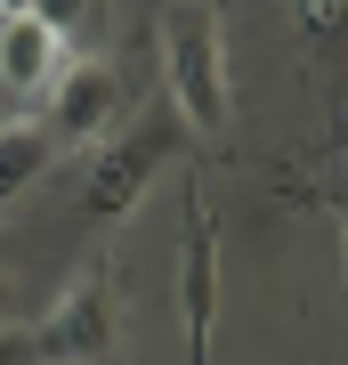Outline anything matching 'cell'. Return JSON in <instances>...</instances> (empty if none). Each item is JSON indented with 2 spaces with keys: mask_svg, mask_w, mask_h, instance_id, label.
Here are the masks:
<instances>
[{
  "mask_svg": "<svg viewBox=\"0 0 348 365\" xmlns=\"http://www.w3.org/2000/svg\"><path fill=\"white\" fill-rule=\"evenodd\" d=\"M162 106L179 114L186 138H219L235 114V73H227V33L211 0H170L162 9Z\"/></svg>",
  "mask_w": 348,
  "mask_h": 365,
  "instance_id": "1",
  "label": "cell"
},
{
  "mask_svg": "<svg viewBox=\"0 0 348 365\" xmlns=\"http://www.w3.org/2000/svg\"><path fill=\"white\" fill-rule=\"evenodd\" d=\"M114 292H122L114 284V260L97 252V260L57 292V309L33 325L41 365H114V349H122V300Z\"/></svg>",
  "mask_w": 348,
  "mask_h": 365,
  "instance_id": "2",
  "label": "cell"
},
{
  "mask_svg": "<svg viewBox=\"0 0 348 365\" xmlns=\"http://www.w3.org/2000/svg\"><path fill=\"white\" fill-rule=\"evenodd\" d=\"M179 146H186L179 114H170V106H146L138 130H130L122 146H105V155L90 163L81 211H90V220H130V211H138V195L154 187V170H170V155H179Z\"/></svg>",
  "mask_w": 348,
  "mask_h": 365,
  "instance_id": "3",
  "label": "cell"
},
{
  "mask_svg": "<svg viewBox=\"0 0 348 365\" xmlns=\"http://www.w3.org/2000/svg\"><path fill=\"white\" fill-rule=\"evenodd\" d=\"M65 57H73L65 33H49L25 9H0V122H41Z\"/></svg>",
  "mask_w": 348,
  "mask_h": 365,
  "instance_id": "4",
  "label": "cell"
},
{
  "mask_svg": "<svg viewBox=\"0 0 348 365\" xmlns=\"http://www.w3.org/2000/svg\"><path fill=\"white\" fill-rule=\"evenodd\" d=\"M122 66H105V57H65V73H57V90H49V106H41V130L57 138V155L65 146H97L105 130L122 122Z\"/></svg>",
  "mask_w": 348,
  "mask_h": 365,
  "instance_id": "5",
  "label": "cell"
},
{
  "mask_svg": "<svg viewBox=\"0 0 348 365\" xmlns=\"http://www.w3.org/2000/svg\"><path fill=\"white\" fill-rule=\"evenodd\" d=\"M179 309H186V365H211V325H219V227L211 203L186 187V244H179Z\"/></svg>",
  "mask_w": 348,
  "mask_h": 365,
  "instance_id": "6",
  "label": "cell"
},
{
  "mask_svg": "<svg viewBox=\"0 0 348 365\" xmlns=\"http://www.w3.org/2000/svg\"><path fill=\"white\" fill-rule=\"evenodd\" d=\"M49 163H57V138L41 122H0V203H16Z\"/></svg>",
  "mask_w": 348,
  "mask_h": 365,
  "instance_id": "7",
  "label": "cell"
},
{
  "mask_svg": "<svg viewBox=\"0 0 348 365\" xmlns=\"http://www.w3.org/2000/svg\"><path fill=\"white\" fill-rule=\"evenodd\" d=\"M16 9H25V16H41L49 33H65V41H73V33H90L97 0H16Z\"/></svg>",
  "mask_w": 348,
  "mask_h": 365,
  "instance_id": "8",
  "label": "cell"
},
{
  "mask_svg": "<svg viewBox=\"0 0 348 365\" xmlns=\"http://www.w3.org/2000/svg\"><path fill=\"white\" fill-rule=\"evenodd\" d=\"M0 365H41V341H33V325H0Z\"/></svg>",
  "mask_w": 348,
  "mask_h": 365,
  "instance_id": "9",
  "label": "cell"
},
{
  "mask_svg": "<svg viewBox=\"0 0 348 365\" xmlns=\"http://www.w3.org/2000/svg\"><path fill=\"white\" fill-rule=\"evenodd\" d=\"M0 325H9V268H0Z\"/></svg>",
  "mask_w": 348,
  "mask_h": 365,
  "instance_id": "10",
  "label": "cell"
},
{
  "mask_svg": "<svg viewBox=\"0 0 348 365\" xmlns=\"http://www.w3.org/2000/svg\"><path fill=\"white\" fill-rule=\"evenodd\" d=\"M0 9H16V0H0Z\"/></svg>",
  "mask_w": 348,
  "mask_h": 365,
  "instance_id": "11",
  "label": "cell"
}]
</instances>
